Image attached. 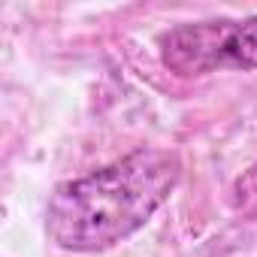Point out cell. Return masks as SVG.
<instances>
[{
  "label": "cell",
  "mask_w": 257,
  "mask_h": 257,
  "mask_svg": "<svg viewBox=\"0 0 257 257\" xmlns=\"http://www.w3.org/2000/svg\"><path fill=\"white\" fill-rule=\"evenodd\" d=\"M179 179L176 152L137 149L82 179L61 182L46 206V233L64 251H106L143 230Z\"/></svg>",
  "instance_id": "cell-1"
},
{
  "label": "cell",
  "mask_w": 257,
  "mask_h": 257,
  "mask_svg": "<svg viewBox=\"0 0 257 257\" xmlns=\"http://www.w3.org/2000/svg\"><path fill=\"white\" fill-rule=\"evenodd\" d=\"M161 61L176 76L257 70V16L179 25L161 37Z\"/></svg>",
  "instance_id": "cell-2"
}]
</instances>
